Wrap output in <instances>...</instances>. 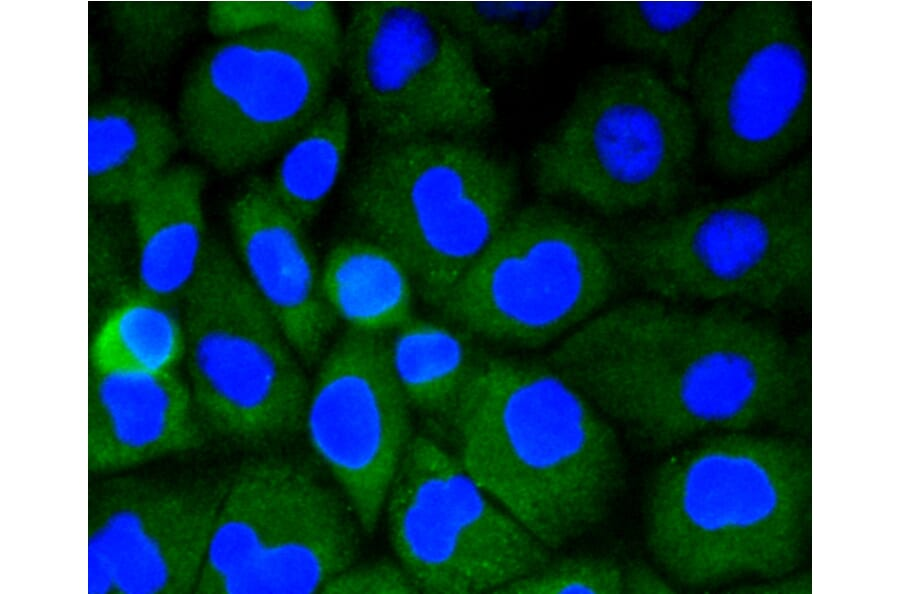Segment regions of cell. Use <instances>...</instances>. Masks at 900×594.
Segmentation results:
<instances>
[{"mask_svg":"<svg viewBox=\"0 0 900 594\" xmlns=\"http://www.w3.org/2000/svg\"><path fill=\"white\" fill-rule=\"evenodd\" d=\"M755 313L646 295L610 304L562 339L551 361L651 452L715 433L808 436L810 338Z\"/></svg>","mask_w":900,"mask_h":594,"instance_id":"1","label":"cell"},{"mask_svg":"<svg viewBox=\"0 0 900 594\" xmlns=\"http://www.w3.org/2000/svg\"><path fill=\"white\" fill-rule=\"evenodd\" d=\"M615 425L557 368L480 356L435 433L472 477L551 550L599 528L626 481Z\"/></svg>","mask_w":900,"mask_h":594,"instance_id":"2","label":"cell"},{"mask_svg":"<svg viewBox=\"0 0 900 594\" xmlns=\"http://www.w3.org/2000/svg\"><path fill=\"white\" fill-rule=\"evenodd\" d=\"M664 454L644 486L642 532L652 561L677 588L796 570L812 523V449L804 436L715 433Z\"/></svg>","mask_w":900,"mask_h":594,"instance_id":"3","label":"cell"},{"mask_svg":"<svg viewBox=\"0 0 900 594\" xmlns=\"http://www.w3.org/2000/svg\"><path fill=\"white\" fill-rule=\"evenodd\" d=\"M812 161L742 193L674 209L612 237L623 276L671 302L767 311L809 293Z\"/></svg>","mask_w":900,"mask_h":594,"instance_id":"4","label":"cell"},{"mask_svg":"<svg viewBox=\"0 0 900 594\" xmlns=\"http://www.w3.org/2000/svg\"><path fill=\"white\" fill-rule=\"evenodd\" d=\"M699 134L690 100L667 78L647 64H612L533 147L532 181L609 217L667 213L689 190Z\"/></svg>","mask_w":900,"mask_h":594,"instance_id":"5","label":"cell"},{"mask_svg":"<svg viewBox=\"0 0 900 594\" xmlns=\"http://www.w3.org/2000/svg\"><path fill=\"white\" fill-rule=\"evenodd\" d=\"M518 187L516 164L474 138L375 140L346 200L437 309L514 212Z\"/></svg>","mask_w":900,"mask_h":594,"instance_id":"6","label":"cell"},{"mask_svg":"<svg viewBox=\"0 0 900 594\" xmlns=\"http://www.w3.org/2000/svg\"><path fill=\"white\" fill-rule=\"evenodd\" d=\"M687 91L707 159L733 179L767 175L811 137L812 47L794 3H733Z\"/></svg>","mask_w":900,"mask_h":594,"instance_id":"7","label":"cell"},{"mask_svg":"<svg viewBox=\"0 0 900 594\" xmlns=\"http://www.w3.org/2000/svg\"><path fill=\"white\" fill-rule=\"evenodd\" d=\"M622 277L612 237L535 203L514 210L437 310L473 337L537 349L608 307Z\"/></svg>","mask_w":900,"mask_h":594,"instance_id":"8","label":"cell"},{"mask_svg":"<svg viewBox=\"0 0 900 594\" xmlns=\"http://www.w3.org/2000/svg\"><path fill=\"white\" fill-rule=\"evenodd\" d=\"M182 300L188 386L205 430L255 447L303 427V362L227 248L209 242Z\"/></svg>","mask_w":900,"mask_h":594,"instance_id":"9","label":"cell"},{"mask_svg":"<svg viewBox=\"0 0 900 594\" xmlns=\"http://www.w3.org/2000/svg\"><path fill=\"white\" fill-rule=\"evenodd\" d=\"M340 69L376 140L474 138L496 117L476 56L432 1L353 3Z\"/></svg>","mask_w":900,"mask_h":594,"instance_id":"10","label":"cell"},{"mask_svg":"<svg viewBox=\"0 0 900 594\" xmlns=\"http://www.w3.org/2000/svg\"><path fill=\"white\" fill-rule=\"evenodd\" d=\"M339 63L274 30L218 39L183 81L177 125L183 145L223 175L278 156L322 109Z\"/></svg>","mask_w":900,"mask_h":594,"instance_id":"11","label":"cell"},{"mask_svg":"<svg viewBox=\"0 0 900 594\" xmlns=\"http://www.w3.org/2000/svg\"><path fill=\"white\" fill-rule=\"evenodd\" d=\"M383 514L420 593H496L552 557L431 434L414 435Z\"/></svg>","mask_w":900,"mask_h":594,"instance_id":"12","label":"cell"},{"mask_svg":"<svg viewBox=\"0 0 900 594\" xmlns=\"http://www.w3.org/2000/svg\"><path fill=\"white\" fill-rule=\"evenodd\" d=\"M319 362L303 426L369 534L415 435L413 409L392 369L386 335L348 329Z\"/></svg>","mask_w":900,"mask_h":594,"instance_id":"13","label":"cell"},{"mask_svg":"<svg viewBox=\"0 0 900 594\" xmlns=\"http://www.w3.org/2000/svg\"><path fill=\"white\" fill-rule=\"evenodd\" d=\"M227 480H111L88 508V592L195 591Z\"/></svg>","mask_w":900,"mask_h":594,"instance_id":"14","label":"cell"},{"mask_svg":"<svg viewBox=\"0 0 900 594\" xmlns=\"http://www.w3.org/2000/svg\"><path fill=\"white\" fill-rule=\"evenodd\" d=\"M238 262L304 364L323 356L337 319L321 285V267L306 226L274 195L268 180L252 176L227 208Z\"/></svg>","mask_w":900,"mask_h":594,"instance_id":"15","label":"cell"},{"mask_svg":"<svg viewBox=\"0 0 900 594\" xmlns=\"http://www.w3.org/2000/svg\"><path fill=\"white\" fill-rule=\"evenodd\" d=\"M205 428L176 373L91 369L87 464L111 472L194 450Z\"/></svg>","mask_w":900,"mask_h":594,"instance_id":"16","label":"cell"},{"mask_svg":"<svg viewBox=\"0 0 900 594\" xmlns=\"http://www.w3.org/2000/svg\"><path fill=\"white\" fill-rule=\"evenodd\" d=\"M360 529L341 492L304 466L276 530L219 594L320 593L355 562Z\"/></svg>","mask_w":900,"mask_h":594,"instance_id":"17","label":"cell"},{"mask_svg":"<svg viewBox=\"0 0 900 594\" xmlns=\"http://www.w3.org/2000/svg\"><path fill=\"white\" fill-rule=\"evenodd\" d=\"M205 187L200 167L173 164L128 206L139 291L168 304L184 298L209 244Z\"/></svg>","mask_w":900,"mask_h":594,"instance_id":"18","label":"cell"},{"mask_svg":"<svg viewBox=\"0 0 900 594\" xmlns=\"http://www.w3.org/2000/svg\"><path fill=\"white\" fill-rule=\"evenodd\" d=\"M87 121V192L98 206H129L183 145L177 122L161 106L127 94L91 101Z\"/></svg>","mask_w":900,"mask_h":594,"instance_id":"19","label":"cell"},{"mask_svg":"<svg viewBox=\"0 0 900 594\" xmlns=\"http://www.w3.org/2000/svg\"><path fill=\"white\" fill-rule=\"evenodd\" d=\"M302 468L286 459L260 458L227 479L194 593L219 594L257 556L279 525Z\"/></svg>","mask_w":900,"mask_h":594,"instance_id":"20","label":"cell"},{"mask_svg":"<svg viewBox=\"0 0 900 594\" xmlns=\"http://www.w3.org/2000/svg\"><path fill=\"white\" fill-rule=\"evenodd\" d=\"M321 285L329 309L348 329L387 335L413 316L416 290L409 271L367 236L345 238L328 251Z\"/></svg>","mask_w":900,"mask_h":594,"instance_id":"21","label":"cell"},{"mask_svg":"<svg viewBox=\"0 0 900 594\" xmlns=\"http://www.w3.org/2000/svg\"><path fill=\"white\" fill-rule=\"evenodd\" d=\"M389 358L413 411L435 434L482 353L472 335L445 320L410 317L391 332Z\"/></svg>","mask_w":900,"mask_h":594,"instance_id":"22","label":"cell"},{"mask_svg":"<svg viewBox=\"0 0 900 594\" xmlns=\"http://www.w3.org/2000/svg\"><path fill=\"white\" fill-rule=\"evenodd\" d=\"M732 4L608 1L598 5V13L612 44L658 63L684 92L705 40Z\"/></svg>","mask_w":900,"mask_h":594,"instance_id":"23","label":"cell"},{"mask_svg":"<svg viewBox=\"0 0 900 594\" xmlns=\"http://www.w3.org/2000/svg\"><path fill=\"white\" fill-rule=\"evenodd\" d=\"M477 57L499 66L529 64L565 36L570 10L554 1H432Z\"/></svg>","mask_w":900,"mask_h":594,"instance_id":"24","label":"cell"},{"mask_svg":"<svg viewBox=\"0 0 900 594\" xmlns=\"http://www.w3.org/2000/svg\"><path fill=\"white\" fill-rule=\"evenodd\" d=\"M351 121L349 105L331 97L281 151L267 178L277 199L305 225L317 218L341 177Z\"/></svg>","mask_w":900,"mask_h":594,"instance_id":"25","label":"cell"},{"mask_svg":"<svg viewBox=\"0 0 900 594\" xmlns=\"http://www.w3.org/2000/svg\"><path fill=\"white\" fill-rule=\"evenodd\" d=\"M185 348L183 321L170 304L139 291L118 303L99 325L90 345V368L174 372Z\"/></svg>","mask_w":900,"mask_h":594,"instance_id":"26","label":"cell"},{"mask_svg":"<svg viewBox=\"0 0 900 594\" xmlns=\"http://www.w3.org/2000/svg\"><path fill=\"white\" fill-rule=\"evenodd\" d=\"M204 19L217 39L274 30L315 46L341 66L344 25L331 2L209 1Z\"/></svg>","mask_w":900,"mask_h":594,"instance_id":"27","label":"cell"},{"mask_svg":"<svg viewBox=\"0 0 900 594\" xmlns=\"http://www.w3.org/2000/svg\"><path fill=\"white\" fill-rule=\"evenodd\" d=\"M194 1L115 0L106 18L122 54L133 64L155 66L182 46L198 15Z\"/></svg>","mask_w":900,"mask_h":594,"instance_id":"28","label":"cell"},{"mask_svg":"<svg viewBox=\"0 0 900 594\" xmlns=\"http://www.w3.org/2000/svg\"><path fill=\"white\" fill-rule=\"evenodd\" d=\"M623 562L604 554H576L551 559L496 593L622 594Z\"/></svg>","mask_w":900,"mask_h":594,"instance_id":"29","label":"cell"},{"mask_svg":"<svg viewBox=\"0 0 900 594\" xmlns=\"http://www.w3.org/2000/svg\"><path fill=\"white\" fill-rule=\"evenodd\" d=\"M325 594H408L420 590L396 559H378L351 564L332 577L321 589Z\"/></svg>","mask_w":900,"mask_h":594,"instance_id":"30","label":"cell"},{"mask_svg":"<svg viewBox=\"0 0 900 594\" xmlns=\"http://www.w3.org/2000/svg\"><path fill=\"white\" fill-rule=\"evenodd\" d=\"M679 589L652 561L633 559L623 562L622 593L664 594Z\"/></svg>","mask_w":900,"mask_h":594,"instance_id":"31","label":"cell"},{"mask_svg":"<svg viewBox=\"0 0 900 594\" xmlns=\"http://www.w3.org/2000/svg\"><path fill=\"white\" fill-rule=\"evenodd\" d=\"M812 575L808 571H792L765 579L733 584L727 592L740 594H809L812 593Z\"/></svg>","mask_w":900,"mask_h":594,"instance_id":"32","label":"cell"}]
</instances>
